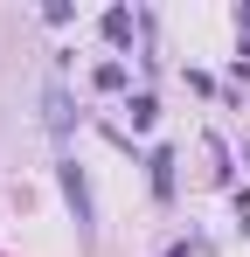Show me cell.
Listing matches in <instances>:
<instances>
[{"instance_id":"cell-1","label":"cell","mask_w":250,"mask_h":257,"mask_svg":"<svg viewBox=\"0 0 250 257\" xmlns=\"http://www.w3.org/2000/svg\"><path fill=\"white\" fill-rule=\"evenodd\" d=\"M63 195H70V209H77V222L90 229V188H83V174H77V167H63Z\"/></svg>"}]
</instances>
